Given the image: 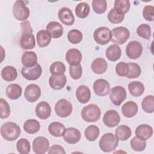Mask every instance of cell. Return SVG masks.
Here are the masks:
<instances>
[{
	"instance_id": "cell-50",
	"label": "cell",
	"mask_w": 154,
	"mask_h": 154,
	"mask_svg": "<svg viewBox=\"0 0 154 154\" xmlns=\"http://www.w3.org/2000/svg\"><path fill=\"white\" fill-rule=\"evenodd\" d=\"M143 17L147 21L154 20V7L152 5H146L143 10Z\"/></svg>"
},
{
	"instance_id": "cell-30",
	"label": "cell",
	"mask_w": 154,
	"mask_h": 154,
	"mask_svg": "<svg viewBox=\"0 0 154 154\" xmlns=\"http://www.w3.org/2000/svg\"><path fill=\"white\" fill-rule=\"evenodd\" d=\"M131 129L128 126L122 125L116 128L115 135L119 140L126 141L131 137Z\"/></svg>"
},
{
	"instance_id": "cell-17",
	"label": "cell",
	"mask_w": 154,
	"mask_h": 154,
	"mask_svg": "<svg viewBox=\"0 0 154 154\" xmlns=\"http://www.w3.org/2000/svg\"><path fill=\"white\" fill-rule=\"evenodd\" d=\"M36 116L42 120H45L49 117L51 113L50 105L45 101L39 102L35 109Z\"/></svg>"
},
{
	"instance_id": "cell-32",
	"label": "cell",
	"mask_w": 154,
	"mask_h": 154,
	"mask_svg": "<svg viewBox=\"0 0 154 154\" xmlns=\"http://www.w3.org/2000/svg\"><path fill=\"white\" fill-rule=\"evenodd\" d=\"M64 125L58 122H54L51 123L48 127V131L49 133L54 137H62L65 131Z\"/></svg>"
},
{
	"instance_id": "cell-41",
	"label": "cell",
	"mask_w": 154,
	"mask_h": 154,
	"mask_svg": "<svg viewBox=\"0 0 154 154\" xmlns=\"http://www.w3.org/2000/svg\"><path fill=\"white\" fill-rule=\"evenodd\" d=\"M107 17L109 22L112 23H120L123 20L125 14L120 13L114 8H112L108 13Z\"/></svg>"
},
{
	"instance_id": "cell-21",
	"label": "cell",
	"mask_w": 154,
	"mask_h": 154,
	"mask_svg": "<svg viewBox=\"0 0 154 154\" xmlns=\"http://www.w3.org/2000/svg\"><path fill=\"white\" fill-rule=\"evenodd\" d=\"M67 82L66 76L63 74L62 75H51L49 79V84L50 87L56 90L62 89L66 85Z\"/></svg>"
},
{
	"instance_id": "cell-6",
	"label": "cell",
	"mask_w": 154,
	"mask_h": 154,
	"mask_svg": "<svg viewBox=\"0 0 154 154\" xmlns=\"http://www.w3.org/2000/svg\"><path fill=\"white\" fill-rule=\"evenodd\" d=\"M111 31L105 26H102L97 28L93 33L94 41L100 45H105L111 41Z\"/></svg>"
},
{
	"instance_id": "cell-46",
	"label": "cell",
	"mask_w": 154,
	"mask_h": 154,
	"mask_svg": "<svg viewBox=\"0 0 154 154\" xmlns=\"http://www.w3.org/2000/svg\"><path fill=\"white\" fill-rule=\"evenodd\" d=\"M131 147L134 151L141 152L145 149L146 147V140H142L137 138V137H134L131 140Z\"/></svg>"
},
{
	"instance_id": "cell-9",
	"label": "cell",
	"mask_w": 154,
	"mask_h": 154,
	"mask_svg": "<svg viewBox=\"0 0 154 154\" xmlns=\"http://www.w3.org/2000/svg\"><path fill=\"white\" fill-rule=\"evenodd\" d=\"M42 73V67L40 64L38 63L31 67H23L21 70V73L23 77L30 81L37 79L41 76Z\"/></svg>"
},
{
	"instance_id": "cell-7",
	"label": "cell",
	"mask_w": 154,
	"mask_h": 154,
	"mask_svg": "<svg viewBox=\"0 0 154 154\" xmlns=\"http://www.w3.org/2000/svg\"><path fill=\"white\" fill-rule=\"evenodd\" d=\"M54 109L58 116L64 118L70 115L73 110V106L69 100L66 99H61L56 103Z\"/></svg>"
},
{
	"instance_id": "cell-51",
	"label": "cell",
	"mask_w": 154,
	"mask_h": 154,
	"mask_svg": "<svg viewBox=\"0 0 154 154\" xmlns=\"http://www.w3.org/2000/svg\"><path fill=\"white\" fill-rule=\"evenodd\" d=\"M49 154H53V153H61V154H65L66 151L64 150V148L60 146V145H53L48 150Z\"/></svg>"
},
{
	"instance_id": "cell-27",
	"label": "cell",
	"mask_w": 154,
	"mask_h": 154,
	"mask_svg": "<svg viewBox=\"0 0 154 154\" xmlns=\"http://www.w3.org/2000/svg\"><path fill=\"white\" fill-rule=\"evenodd\" d=\"M91 69L96 74H102L106 72L108 64L106 60L102 58H97L91 63Z\"/></svg>"
},
{
	"instance_id": "cell-13",
	"label": "cell",
	"mask_w": 154,
	"mask_h": 154,
	"mask_svg": "<svg viewBox=\"0 0 154 154\" xmlns=\"http://www.w3.org/2000/svg\"><path fill=\"white\" fill-rule=\"evenodd\" d=\"M41 96V89L38 85L31 84L25 88L24 96L29 102H35Z\"/></svg>"
},
{
	"instance_id": "cell-26",
	"label": "cell",
	"mask_w": 154,
	"mask_h": 154,
	"mask_svg": "<svg viewBox=\"0 0 154 154\" xmlns=\"http://www.w3.org/2000/svg\"><path fill=\"white\" fill-rule=\"evenodd\" d=\"M121 55L122 50L116 44L109 46L105 52L106 57L111 61H116L118 60L120 58Z\"/></svg>"
},
{
	"instance_id": "cell-48",
	"label": "cell",
	"mask_w": 154,
	"mask_h": 154,
	"mask_svg": "<svg viewBox=\"0 0 154 154\" xmlns=\"http://www.w3.org/2000/svg\"><path fill=\"white\" fill-rule=\"evenodd\" d=\"M116 72L119 76H126L129 72L128 64L125 62H119L116 66Z\"/></svg>"
},
{
	"instance_id": "cell-45",
	"label": "cell",
	"mask_w": 154,
	"mask_h": 154,
	"mask_svg": "<svg viewBox=\"0 0 154 154\" xmlns=\"http://www.w3.org/2000/svg\"><path fill=\"white\" fill-rule=\"evenodd\" d=\"M92 8L97 14L105 13L107 8V2L103 0H93L92 1Z\"/></svg>"
},
{
	"instance_id": "cell-28",
	"label": "cell",
	"mask_w": 154,
	"mask_h": 154,
	"mask_svg": "<svg viewBox=\"0 0 154 154\" xmlns=\"http://www.w3.org/2000/svg\"><path fill=\"white\" fill-rule=\"evenodd\" d=\"M22 89L21 87L17 84H11L8 85L5 90L7 96L10 99H17L22 94Z\"/></svg>"
},
{
	"instance_id": "cell-43",
	"label": "cell",
	"mask_w": 154,
	"mask_h": 154,
	"mask_svg": "<svg viewBox=\"0 0 154 154\" xmlns=\"http://www.w3.org/2000/svg\"><path fill=\"white\" fill-rule=\"evenodd\" d=\"M137 33L138 36L149 40L151 37V28L150 26L147 24H141L139 25L137 29Z\"/></svg>"
},
{
	"instance_id": "cell-38",
	"label": "cell",
	"mask_w": 154,
	"mask_h": 154,
	"mask_svg": "<svg viewBox=\"0 0 154 154\" xmlns=\"http://www.w3.org/2000/svg\"><path fill=\"white\" fill-rule=\"evenodd\" d=\"M131 4L128 0H116L114 1L113 8L125 14L129 10Z\"/></svg>"
},
{
	"instance_id": "cell-2",
	"label": "cell",
	"mask_w": 154,
	"mask_h": 154,
	"mask_svg": "<svg viewBox=\"0 0 154 154\" xmlns=\"http://www.w3.org/2000/svg\"><path fill=\"white\" fill-rule=\"evenodd\" d=\"M119 144V140L112 133L103 134L99 142L100 149L104 152H110L116 149Z\"/></svg>"
},
{
	"instance_id": "cell-47",
	"label": "cell",
	"mask_w": 154,
	"mask_h": 154,
	"mask_svg": "<svg viewBox=\"0 0 154 154\" xmlns=\"http://www.w3.org/2000/svg\"><path fill=\"white\" fill-rule=\"evenodd\" d=\"M69 73L73 79H79L82 74V69L80 64L77 65H70Z\"/></svg>"
},
{
	"instance_id": "cell-5",
	"label": "cell",
	"mask_w": 154,
	"mask_h": 154,
	"mask_svg": "<svg viewBox=\"0 0 154 154\" xmlns=\"http://www.w3.org/2000/svg\"><path fill=\"white\" fill-rule=\"evenodd\" d=\"M14 17L18 20L24 21L29 16L30 11L23 1H16L13 7Z\"/></svg>"
},
{
	"instance_id": "cell-36",
	"label": "cell",
	"mask_w": 154,
	"mask_h": 154,
	"mask_svg": "<svg viewBox=\"0 0 154 154\" xmlns=\"http://www.w3.org/2000/svg\"><path fill=\"white\" fill-rule=\"evenodd\" d=\"M84 135L87 140L94 141L99 135V129L96 125H90L85 129Z\"/></svg>"
},
{
	"instance_id": "cell-49",
	"label": "cell",
	"mask_w": 154,
	"mask_h": 154,
	"mask_svg": "<svg viewBox=\"0 0 154 154\" xmlns=\"http://www.w3.org/2000/svg\"><path fill=\"white\" fill-rule=\"evenodd\" d=\"M1 105V119H6L8 117L10 114V108L8 102L3 98L0 99Z\"/></svg>"
},
{
	"instance_id": "cell-14",
	"label": "cell",
	"mask_w": 154,
	"mask_h": 154,
	"mask_svg": "<svg viewBox=\"0 0 154 154\" xmlns=\"http://www.w3.org/2000/svg\"><path fill=\"white\" fill-rule=\"evenodd\" d=\"M93 90L95 94L99 96L107 95L110 91L109 82L103 79H98L93 83Z\"/></svg>"
},
{
	"instance_id": "cell-8",
	"label": "cell",
	"mask_w": 154,
	"mask_h": 154,
	"mask_svg": "<svg viewBox=\"0 0 154 154\" xmlns=\"http://www.w3.org/2000/svg\"><path fill=\"white\" fill-rule=\"evenodd\" d=\"M109 98L115 105H120L126 98V91L122 86H116L109 91Z\"/></svg>"
},
{
	"instance_id": "cell-16",
	"label": "cell",
	"mask_w": 154,
	"mask_h": 154,
	"mask_svg": "<svg viewBox=\"0 0 154 154\" xmlns=\"http://www.w3.org/2000/svg\"><path fill=\"white\" fill-rule=\"evenodd\" d=\"M58 19L63 24L70 26L74 23L75 17L71 10L67 7H62L58 14Z\"/></svg>"
},
{
	"instance_id": "cell-1",
	"label": "cell",
	"mask_w": 154,
	"mask_h": 154,
	"mask_svg": "<svg viewBox=\"0 0 154 154\" xmlns=\"http://www.w3.org/2000/svg\"><path fill=\"white\" fill-rule=\"evenodd\" d=\"M21 130L19 125L14 122H6L1 127V134L7 141H14L20 136Z\"/></svg>"
},
{
	"instance_id": "cell-23",
	"label": "cell",
	"mask_w": 154,
	"mask_h": 154,
	"mask_svg": "<svg viewBox=\"0 0 154 154\" xmlns=\"http://www.w3.org/2000/svg\"><path fill=\"white\" fill-rule=\"evenodd\" d=\"M76 97L81 103L88 102L91 97V92L89 88L83 85L79 86L76 90Z\"/></svg>"
},
{
	"instance_id": "cell-11",
	"label": "cell",
	"mask_w": 154,
	"mask_h": 154,
	"mask_svg": "<svg viewBox=\"0 0 154 154\" xmlns=\"http://www.w3.org/2000/svg\"><path fill=\"white\" fill-rule=\"evenodd\" d=\"M49 149V140L44 137H37L32 142V150L37 154L46 153Z\"/></svg>"
},
{
	"instance_id": "cell-20",
	"label": "cell",
	"mask_w": 154,
	"mask_h": 154,
	"mask_svg": "<svg viewBox=\"0 0 154 154\" xmlns=\"http://www.w3.org/2000/svg\"><path fill=\"white\" fill-rule=\"evenodd\" d=\"M20 45L23 49H31L35 46V40L32 33L22 34L20 38Z\"/></svg>"
},
{
	"instance_id": "cell-10",
	"label": "cell",
	"mask_w": 154,
	"mask_h": 154,
	"mask_svg": "<svg viewBox=\"0 0 154 154\" xmlns=\"http://www.w3.org/2000/svg\"><path fill=\"white\" fill-rule=\"evenodd\" d=\"M142 52L143 46L138 41H131L126 46V54L131 59H137L141 55Z\"/></svg>"
},
{
	"instance_id": "cell-37",
	"label": "cell",
	"mask_w": 154,
	"mask_h": 154,
	"mask_svg": "<svg viewBox=\"0 0 154 154\" xmlns=\"http://www.w3.org/2000/svg\"><path fill=\"white\" fill-rule=\"evenodd\" d=\"M142 109L147 113H152L154 111V97L153 95L146 96L141 102Z\"/></svg>"
},
{
	"instance_id": "cell-40",
	"label": "cell",
	"mask_w": 154,
	"mask_h": 154,
	"mask_svg": "<svg viewBox=\"0 0 154 154\" xmlns=\"http://www.w3.org/2000/svg\"><path fill=\"white\" fill-rule=\"evenodd\" d=\"M49 71L52 75H62L66 71V66L61 61H55L51 65Z\"/></svg>"
},
{
	"instance_id": "cell-12",
	"label": "cell",
	"mask_w": 154,
	"mask_h": 154,
	"mask_svg": "<svg viewBox=\"0 0 154 154\" xmlns=\"http://www.w3.org/2000/svg\"><path fill=\"white\" fill-rule=\"evenodd\" d=\"M120 121V116L117 111L114 109L108 110L103 115V122L105 126L109 128H114L119 125Z\"/></svg>"
},
{
	"instance_id": "cell-4",
	"label": "cell",
	"mask_w": 154,
	"mask_h": 154,
	"mask_svg": "<svg viewBox=\"0 0 154 154\" xmlns=\"http://www.w3.org/2000/svg\"><path fill=\"white\" fill-rule=\"evenodd\" d=\"M111 42L118 45L124 44L129 38L130 32L128 29L123 26H118L111 31Z\"/></svg>"
},
{
	"instance_id": "cell-39",
	"label": "cell",
	"mask_w": 154,
	"mask_h": 154,
	"mask_svg": "<svg viewBox=\"0 0 154 154\" xmlns=\"http://www.w3.org/2000/svg\"><path fill=\"white\" fill-rule=\"evenodd\" d=\"M17 152L20 154H27L31 150V146L29 141L26 138L19 139L16 143Z\"/></svg>"
},
{
	"instance_id": "cell-44",
	"label": "cell",
	"mask_w": 154,
	"mask_h": 154,
	"mask_svg": "<svg viewBox=\"0 0 154 154\" xmlns=\"http://www.w3.org/2000/svg\"><path fill=\"white\" fill-rule=\"evenodd\" d=\"M129 72L126 77L129 79L138 78L141 72V68L138 64L135 63H128Z\"/></svg>"
},
{
	"instance_id": "cell-22",
	"label": "cell",
	"mask_w": 154,
	"mask_h": 154,
	"mask_svg": "<svg viewBox=\"0 0 154 154\" xmlns=\"http://www.w3.org/2000/svg\"><path fill=\"white\" fill-rule=\"evenodd\" d=\"M46 31L51 34L53 38L60 37L63 34V28L61 24L58 22H50L46 27Z\"/></svg>"
},
{
	"instance_id": "cell-25",
	"label": "cell",
	"mask_w": 154,
	"mask_h": 154,
	"mask_svg": "<svg viewBox=\"0 0 154 154\" xmlns=\"http://www.w3.org/2000/svg\"><path fill=\"white\" fill-rule=\"evenodd\" d=\"M138 112V105L133 101H128L124 103L122 107L123 115L128 118L133 117Z\"/></svg>"
},
{
	"instance_id": "cell-3",
	"label": "cell",
	"mask_w": 154,
	"mask_h": 154,
	"mask_svg": "<svg viewBox=\"0 0 154 154\" xmlns=\"http://www.w3.org/2000/svg\"><path fill=\"white\" fill-rule=\"evenodd\" d=\"M101 114L99 107L93 103L89 104L83 108L81 111V117L87 122H95L97 121Z\"/></svg>"
},
{
	"instance_id": "cell-15",
	"label": "cell",
	"mask_w": 154,
	"mask_h": 154,
	"mask_svg": "<svg viewBox=\"0 0 154 154\" xmlns=\"http://www.w3.org/2000/svg\"><path fill=\"white\" fill-rule=\"evenodd\" d=\"M63 137L66 142L73 144L77 143L80 140L81 134L78 129L70 127L65 129Z\"/></svg>"
},
{
	"instance_id": "cell-34",
	"label": "cell",
	"mask_w": 154,
	"mask_h": 154,
	"mask_svg": "<svg viewBox=\"0 0 154 154\" xmlns=\"http://www.w3.org/2000/svg\"><path fill=\"white\" fill-rule=\"evenodd\" d=\"M40 128V123L35 119H28L23 124V129L26 132L30 134L37 133Z\"/></svg>"
},
{
	"instance_id": "cell-52",
	"label": "cell",
	"mask_w": 154,
	"mask_h": 154,
	"mask_svg": "<svg viewBox=\"0 0 154 154\" xmlns=\"http://www.w3.org/2000/svg\"><path fill=\"white\" fill-rule=\"evenodd\" d=\"M20 26L22 28V34L25 33H32V29L28 20L24 21L20 23Z\"/></svg>"
},
{
	"instance_id": "cell-42",
	"label": "cell",
	"mask_w": 154,
	"mask_h": 154,
	"mask_svg": "<svg viewBox=\"0 0 154 154\" xmlns=\"http://www.w3.org/2000/svg\"><path fill=\"white\" fill-rule=\"evenodd\" d=\"M82 34L78 29H72L67 34V39L72 44H78L82 40Z\"/></svg>"
},
{
	"instance_id": "cell-35",
	"label": "cell",
	"mask_w": 154,
	"mask_h": 154,
	"mask_svg": "<svg viewBox=\"0 0 154 154\" xmlns=\"http://www.w3.org/2000/svg\"><path fill=\"white\" fill-rule=\"evenodd\" d=\"M90 7L85 2H82L76 5L75 7L76 15L79 18H85L89 14Z\"/></svg>"
},
{
	"instance_id": "cell-31",
	"label": "cell",
	"mask_w": 154,
	"mask_h": 154,
	"mask_svg": "<svg viewBox=\"0 0 154 154\" xmlns=\"http://www.w3.org/2000/svg\"><path fill=\"white\" fill-rule=\"evenodd\" d=\"M37 42L39 47H46L51 41V35L46 30H40L37 33Z\"/></svg>"
},
{
	"instance_id": "cell-29",
	"label": "cell",
	"mask_w": 154,
	"mask_h": 154,
	"mask_svg": "<svg viewBox=\"0 0 154 154\" xmlns=\"http://www.w3.org/2000/svg\"><path fill=\"white\" fill-rule=\"evenodd\" d=\"M144 86L140 81H132L128 84V90L130 94L134 97L141 96L144 91Z\"/></svg>"
},
{
	"instance_id": "cell-33",
	"label": "cell",
	"mask_w": 154,
	"mask_h": 154,
	"mask_svg": "<svg viewBox=\"0 0 154 154\" xmlns=\"http://www.w3.org/2000/svg\"><path fill=\"white\" fill-rule=\"evenodd\" d=\"M17 72L16 69L11 66H7L1 71V77L6 81H13L16 79Z\"/></svg>"
},
{
	"instance_id": "cell-18",
	"label": "cell",
	"mask_w": 154,
	"mask_h": 154,
	"mask_svg": "<svg viewBox=\"0 0 154 154\" xmlns=\"http://www.w3.org/2000/svg\"><path fill=\"white\" fill-rule=\"evenodd\" d=\"M135 135L140 140H147L152 136L153 128L150 125L146 124L140 125L135 129Z\"/></svg>"
},
{
	"instance_id": "cell-19",
	"label": "cell",
	"mask_w": 154,
	"mask_h": 154,
	"mask_svg": "<svg viewBox=\"0 0 154 154\" xmlns=\"http://www.w3.org/2000/svg\"><path fill=\"white\" fill-rule=\"evenodd\" d=\"M81 51L75 48L69 49L66 54V60L70 65H77L80 64L82 60Z\"/></svg>"
},
{
	"instance_id": "cell-24",
	"label": "cell",
	"mask_w": 154,
	"mask_h": 154,
	"mask_svg": "<svg viewBox=\"0 0 154 154\" xmlns=\"http://www.w3.org/2000/svg\"><path fill=\"white\" fill-rule=\"evenodd\" d=\"M21 60L24 67H31L37 64V56L33 51H26L22 54Z\"/></svg>"
}]
</instances>
